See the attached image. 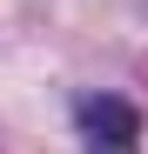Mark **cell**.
<instances>
[{"mask_svg": "<svg viewBox=\"0 0 148 154\" xmlns=\"http://www.w3.org/2000/svg\"><path fill=\"white\" fill-rule=\"evenodd\" d=\"M74 134L88 154H135L141 147V107L128 94H81L74 100Z\"/></svg>", "mask_w": 148, "mask_h": 154, "instance_id": "6da1fadb", "label": "cell"}]
</instances>
